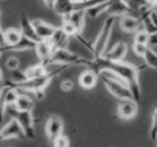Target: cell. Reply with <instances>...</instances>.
<instances>
[{"instance_id":"cell-13","label":"cell","mask_w":157,"mask_h":147,"mask_svg":"<svg viewBox=\"0 0 157 147\" xmlns=\"http://www.w3.org/2000/svg\"><path fill=\"white\" fill-rule=\"evenodd\" d=\"M33 25L40 41L41 40H50L57 28V27L51 25L50 23H46L42 20H33Z\"/></svg>"},{"instance_id":"cell-34","label":"cell","mask_w":157,"mask_h":147,"mask_svg":"<svg viewBox=\"0 0 157 147\" xmlns=\"http://www.w3.org/2000/svg\"><path fill=\"white\" fill-rule=\"evenodd\" d=\"M44 5L48 8V9H53L54 8V5L56 2V0H43Z\"/></svg>"},{"instance_id":"cell-17","label":"cell","mask_w":157,"mask_h":147,"mask_svg":"<svg viewBox=\"0 0 157 147\" xmlns=\"http://www.w3.org/2000/svg\"><path fill=\"white\" fill-rule=\"evenodd\" d=\"M120 26L125 32L136 33L141 29V22L133 15H125L120 18Z\"/></svg>"},{"instance_id":"cell-29","label":"cell","mask_w":157,"mask_h":147,"mask_svg":"<svg viewBox=\"0 0 157 147\" xmlns=\"http://www.w3.org/2000/svg\"><path fill=\"white\" fill-rule=\"evenodd\" d=\"M20 59L15 56H10L7 58L6 60V67H7L8 70L10 71H14V70H17L20 69Z\"/></svg>"},{"instance_id":"cell-11","label":"cell","mask_w":157,"mask_h":147,"mask_svg":"<svg viewBox=\"0 0 157 147\" xmlns=\"http://www.w3.org/2000/svg\"><path fill=\"white\" fill-rule=\"evenodd\" d=\"M35 52L37 54V57L39 58V62L48 67V61H50L53 52H54L51 42L48 40H41V41L37 42Z\"/></svg>"},{"instance_id":"cell-39","label":"cell","mask_w":157,"mask_h":147,"mask_svg":"<svg viewBox=\"0 0 157 147\" xmlns=\"http://www.w3.org/2000/svg\"><path fill=\"white\" fill-rule=\"evenodd\" d=\"M152 11H153V13H154L155 15H157V5H155L154 7L152 8Z\"/></svg>"},{"instance_id":"cell-3","label":"cell","mask_w":157,"mask_h":147,"mask_svg":"<svg viewBox=\"0 0 157 147\" xmlns=\"http://www.w3.org/2000/svg\"><path fill=\"white\" fill-rule=\"evenodd\" d=\"M92 59H86L75 53L71 52L68 48H60L53 52V55L48 61L50 65H57V66H67V67H72V66H82V67L88 68L90 65Z\"/></svg>"},{"instance_id":"cell-37","label":"cell","mask_w":157,"mask_h":147,"mask_svg":"<svg viewBox=\"0 0 157 147\" xmlns=\"http://www.w3.org/2000/svg\"><path fill=\"white\" fill-rule=\"evenodd\" d=\"M71 1L74 3V5H81V3L86 2V1H87V0H71Z\"/></svg>"},{"instance_id":"cell-9","label":"cell","mask_w":157,"mask_h":147,"mask_svg":"<svg viewBox=\"0 0 157 147\" xmlns=\"http://www.w3.org/2000/svg\"><path fill=\"white\" fill-rule=\"evenodd\" d=\"M11 138H25L23 130L21 129L18 123L14 118H11L1 129H0V142Z\"/></svg>"},{"instance_id":"cell-32","label":"cell","mask_w":157,"mask_h":147,"mask_svg":"<svg viewBox=\"0 0 157 147\" xmlns=\"http://www.w3.org/2000/svg\"><path fill=\"white\" fill-rule=\"evenodd\" d=\"M73 82L71 80H63V82L60 83V89L63 91H66V92H69L73 89Z\"/></svg>"},{"instance_id":"cell-12","label":"cell","mask_w":157,"mask_h":147,"mask_svg":"<svg viewBox=\"0 0 157 147\" xmlns=\"http://www.w3.org/2000/svg\"><path fill=\"white\" fill-rule=\"evenodd\" d=\"M105 13L109 16H115V17H122L125 15H131L132 10L128 5L126 0H112L109 9Z\"/></svg>"},{"instance_id":"cell-23","label":"cell","mask_w":157,"mask_h":147,"mask_svg":"<svg viewBox=\"0 0 157 147\" xmlns=\"http://www.w3.org/2000/svg\"><path fill=\"white\" fill-rule=\"evenodd\" d=\"M5 35V42L7 46H14L22 39V32L17 28H8L3 31Z\"/></svg>"},{"instance_id":"cell-4","label":"cell","mask_w":157,"mask_h":147,"mask_svg":"<svg viewBox=\"0 0 157 147\" xmlns=\"http://www.w3.org/2000/svg\"><path fill=\"white\" fill-rule=\"evenodd\" d=\"M115 16H108L105 21L96 40L94 42V53H93V58H98L103 56V54L107 51V46L109 43V40L111 38V33L113 30L114 23H115Z\"/></svg>"},{"instance_id":"cell-2","label":"cell","mask_w":157,"mask_h":147,"mask_svg":"<svg viewBox=\"0 0 157 147\" xmlns=\"http://www.w3.org/2000/svg\"><path fill=\"white\" fill-rule=\"evenodd\" d=\"M99 78L102 81L103 85L111 95H113L118 100L133 99L130 89L126 85V83L111 70H102L98 74Z\"/></svg>"},{"instance_id":"cell-15","label":"cell","mask_w":157,"mask_h":147,"mask_svg":"<svg viewBox=\"0 0 157 147\" xmlns=\"http://www.w3.org/2000/svg\"><path fill=\"white\" fill-rule=\"evenodd\" d=\"M98 80H99L98 74L93 71V70L87 69L80 74L78 81V85L82 88L86 89V90H90V89H93L96 86L97 83H98Z\"/></svg>"},{"instance_id":"cell-40","label":"cell","mask_w":157,"mask_h":147,"mask_svg":"<svg viewBox=\"0 0 157 147\" xmlns=\"http://www.w3.org/2000/svg\"><path fill=\"white\" fill-rule=\"evenodd\" d=\"M3 81V73H2V70H1V68H0V83Z\"/></svg>"},{"instance_id":"cell-24","label":"cell","mask_w":157,"mask_h":147,"mask_svg":"<svg viewBox=\"0 0 157 147\" xmlns=\"http://www.w3.org/2000/svg\"><path fill=\"white\" fill-rule=\"evenodd\" d=\"M112 0H109V1H105L103 3H100L98 6H95L93 8H90V9L86 10V16H90V18H96L98 17L99 15H101L102 13H105L107 10L109 9L110 5H111Z\"/></svg>"},{"instance_id":"cell-6","label":"cell","mask_w":157,"mask_h":147,"mask_svg":"<svg viewBox=\"0 0 157 147\" xmlns=\"http://www.w3.org/2000/svg\"><path fill=\"white\" fill-rule=\"evenodd\" d=\"M12 118H14L18 123L25 138L29 140H35L36 130L33 112H20L14 108V111L12 112Z\"/></svg>"},{"instance_id":"cell-16","label":"cell","mask_w":157,"mask_h":147,"mask_svg":"<svg viewBox=\"0 0 157 147\" xmlns=\"http://www.w3.org/2000/svg\"><path fill=\"white\" fill-rule=\"evenodd\" d=\"M85 17L86 12L84 10H74L71 14H69L66 17H63V21L69 22L78 30V33H82L84 25H85Z\"/></svg>"},{"instance_id":"cell-36","label":"cell","mask_w":157,"mask_h":147,"mask_svg":"<svg viewBox=\"0 0 157 147\" xmlns=\"http://www.w3.org/2000/svg\"><path fill=\"white\" fill-rule=\"evenodd\" d=\"M144 2L147 7H150L152 9L155 5H157V0H144Z\"/></svg>"},{"instance_id":"cell-8","label":"cell","mask_w":157,"mask_h":147,"mask_svg":"<svg viewBox=\"0 0 157 147\" xmlns=\"http://www.w3.org/2000/svg\"><path fill=\"white\" fill-rule=\"evenodd\" d=\"M138 102L133 99L120 100V103L117 105V116L122 120H131L138 114Z\"/></svg>"},{"instance_id":"cell-28","label":"cell","mask_w":157,"mask_h":147,"mask_svg":"<svg viewBox=\"0 0 157 147\" xmlns=\"http://www.w3.org/2000/svg\"><path fill=\"white\" fill-rule=\"evenodd\" d=\"M150 138H152V141H157V105L153 111L152 119H151Z\"/></svg>"},{"instance_id":"cell-26","label":"cell","mask_w":157,"mask_h":147,"mask_svg":"<svg viewBox=\"0 0 157 147\" xmlns=\"http://www.w3.org/2000/svg\"><path fill=\"white\" fill-rule=\"evenodd\" d=\"M150 39L151 36L146 32L143 29H140L137 32L135 33V37H133V43H139L143 44V45H148L150 46Z\"/></svg>"},{"instance_id":"cell-30","label":"cell","mask_w":157,"mask_h":147,"mask_svg":"<svg viewBox=\"0 0 157 147\" xmlns=\"http://www.w3.org/2000/svg\"><path fill=\"white\" fill-rule=\"evenodd\" d=\"M74 39L78 40V41L80 42V43H81L82 45L86 48V50L90 51V52L92 53V55H93V53H94V43H92V42H90L88 40H86L85 38L82 36V33H78V35H76L75 37H74Z\"/></svg>"},{"instance_id":"cell-1","label":"cell","mask_w":157,"mask_h":147,"mask_svg":"<svg viewBox=\"0 0 157 147\" xmlns=\"http://www.w3.org/2000/svg\"><path fill=\"white\" fill-rule=\"evenodd\" d=\"M144 68H146L145 65L136 66L132 63L125 62V61L113 62V61L107 60L105 57L101 56L98 58H93L87 69L93 70L97 74H99L102 70L105 69L115 72L130 89L133 100L139 102L141 99V85H140L139 74Z\"/></svg>"},{"instance_id":"cell-22","label":"cell","mask_w":157,"mask_h":147,"mask_svg":"<svg viewBox=\"0 0 157 147\" xmlns=\"http://www.w3.org/2000/svg\"><path fill=\"white\" fill-rule=\"evenodd\" d=\"M36 42L27 39L25 37H22L21 41L14 46H7L6 45V52H24V51L35 50Z\"/></svg>"},{"instance_id":"cell-21","label":"cell","mask_w":157,"mask_h":147,"mask_svg":"<svg viewBox=\"0 0 157 147\" xmlns=\"http://www.w3.org/2000/svg\"><path fill=\"white\" fill-rule=\"evenodd\" d=\"M25 74H26L27 80H33V78L41 77V76L45 75L48 72V67L42 63H37V65H33L28 67L26 70H24Z\"/></svg>"},{"instance_id":"cell-10","label":"cell","mask_w":157,"mask_h":147,"mask_svg":"<svg viewBox=\"0 0 157 147\" xmlns=\"http://www.w3.org/2000/svg\"><path fill=\"white\" fill-rule=\"evenodd\" d=\"M127 52H128V46H127L126 42L118 41L109 51H105V53L103 54V57L109 61L120 62V61H124Z\"/></svg>"},{"instance_id":"cell-33","label":"cell","mask_w":157,"mask_h":147,"mask_svg":"<svg viewBox=\"0 0 157 147\" xmlns=\"http://www.w3.org/2000/svg\"><path fill=\"white\" fill-rule=\"evenodd\" d=\"M3 29L0 25V47H2V46L6 45V42H5V35H3Z\"/></svg>"},{"instance_id":"cell-20","label":"cell","mask_w":157,"mask_h":147,"mask_svg":"<svg viewBox=\"0 0 157 147\" xmlns=\"http://www.w3.org/2000/svg\"><path fill=\"white\" fill-rule=\"evenodd\" d=\"M53 10L55 13L63 17H66L74 11V3L71 0H56Z\"/></svg>"},{"instance_id":"cell-7","label":"cell","mask_w":157,"mask_h":147,"mask_svg":"<svg viewBox=\"0 0 157 147\" xmlns=\"http://www.w3.org/2000/svg\"><path fill=\"white\" fill-rule=\"evenodd\" d=\"M44 131L48 141L53 143L57 138L63 134V120L57 115H51L45 123Z\"/></svg>"},{"instance_id":"cell-25","label":"cell","mask_w":157,"mask_h":147,"mask_svg":"<svg viewBox=\"0 0 157 147\" xmlns=\"http://www.w3.org/2000/svg\"><path fill=\"white\" fill-rule=\"evenodd\" d=\"M143 59H144V65L146 67L157 70V53L155 51H153L151 48V46L147 50V52L145 53V55L143 56Z\"/></svg>"},{"instance_id":"cell-35","label":"cell","mask_w":157,"mask_h":147,"mask_svg":"<svg viewBox=\"0 0 157 147\" xmlns=\"http://www.w3.org/2000/svg\"><path fill=\"white\" fill-rule=\"evenodd\" d=\"M150 46H157V33H155V35L151 36Z\"/></svg>"},{"instance_id":"cell-5","label":"cell","mask_w":157,"mask_h":147,"mask_svg":"<svg viewBox=\"0 0 157 147\" xmlns=\"http://www.w3.org/2000/svg\"><path fill=\"white\" fill-rule=\"evenodd\" d=\"M18 95L20 92L13 87L11 81H6L0 88V123L5 120L8 108L10 106H14Z\"/></svg>"},{"instance_id":"cell-38","label":"cell","mask_w":157,"mask_h":147,"mask_svg":"<svg viewBox=\"0 0 157 147\" xmlns=\"http://www.w3.org/2000/svg\"><path fill=\"white\" fill-rule=\"evenodd\" d=\"M5 53H7V52H6V45L2 46V47H0V57L2 56Z\"/></svg>"},{"instance_id":"cell-18","label":"cell","mask_w":157,"mask_h":147,"mask_svg":"<svg viewBox=\"0 0 157 147\" xmlns=\"http://www.w3.org/2000/svg\"><path fill=\"white\" fill-rule=\"evenodd\" d=\"M70 39H71V38L66 35L60 27H57L56 31H55L53 37L51 38L48 41L52 44L53 50L56 51V50H60V48H67V45H68V43H69Z\"/></svg>"},{"instance_id":"cell-31","label":"cell","mask_w":157,"mask_h":147,"mask_svg":"<svg viewBox=\"0 0 157 147\" xmlns=\"http://www.w3.org/2000/svg\"><path fill=\"white\" fill-rule=\"evenodd\" d=\"M150 48L148 45H143V44H139V43H133L132 44V51L137 56L142 57L145 55V53L147 52V50Z\"/></svg>"},{"instance_id":"cell-27","label":"cell","mask_w":157,"mask_h":147,"mask_svg":"<svg viewBox=\"0 0 157 147\" xmlns=\"http://www.w3.org/2000/svg\"><path fill=\"white\" fill-rule=\"evenodd\" d=\"M10 81L13 82L15 85L22 84V83H24L27 81L26 74H25V72L21 69L14 70V71H11V78H10Z\"/></svg>"},{"instance_id":"cell-19","label":"cell","mask_w":157,"mask_h":147,"mask_svg":"<svg viewBox=\"0 0 157 147\" xmlns=\"http://www.w3.org/2000/svg\"><path fill=\"white\" fill-rule=\"evenodd\" d=\"M35 107V102L27 93H20L14 104V108L20 112H33Z\"/></svg>"},{"instance_id":"cell-14","label":"cell","mask_w":157,"mask_h":147,"mask_svg":"<svg viewBox=\"0 0 157 147\" xmlns=\"http://www.w3.org/2000/svg\"><path fill=\"white\" fill-rule=\"evenodd\" d=\"M20 30L22 32V36L27 39L31 40L33 42H39V38H38L37 33H36V30L33 28V21H30L28 17H27L25 14H22L21 15V20H20Z\"/></svg>"}]
</instances>
